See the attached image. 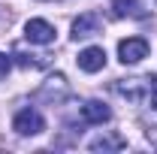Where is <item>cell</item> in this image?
Masks as SVG:
<instances>
[{
	"label": "cell",
	"instance_id": "obj_1",
	"mask_svg": "<svg viewBox=\"0 0 157 154\" xmlns=\"http://www.w3.org/2000/svg\"><path fill=\"white\" fill-rule=\"evenodd\" d=\"M12 130L18 136H36L45 130V121H42V115L36 109H21L18 115L12 118Z\"/></svg>",
	"mask_w": 157,
	"mask_h": 154
},
{
	"label": "cell",
	"instance_id": "obj_2",
	"mask_svg": "<svg viewBox=\"0 0 157 154\" xmlns=\"http://www.w3.org/2000/svg\"><path fill=\"white\" fill-rule=\"evenodd\" d=\"M118 58L121 64H139L142 58H148V39L142 37H130L118 42Z\"/></svg>",
	"mask_w": 157,
	"mask_h": 154
},
{
	"label": "cell",
	"instance_id": "obj_3",
	"mask_svg": "<svg viewBox=\"0 0 157 154\" xmlns=\"http://www.w3.org/2000/svg\"><path fill=\"white\" fill-rule=\"evenodd\" d=\"M24 37L30 42H36V45H48V42H55V27L45 18H30L24 24Z\"/></svg>",
	"mask_w": 157,
	"mask_h": 154
},
{
	"label": "cell",
	"instance_id": "obj_4",
	"mask_svg": "<svg viewBox=\"0 0 157 154\" xmlns=\"http://www.w3.org/2000/svg\"><path fill=\"white\" fill-rule=\"evenodd\" d=\"M78 70H85V73H100L103 67H106V52L100 48V45H88V48H82L78 52Z\"/></svg>",
	"mask_w": 157,
	"mask_h": 154
},
{
	"label": "cell",
	"instance_id": "obj_5",
	"mask_svg": "<svg viewBox=\"0 0 157 154\" xmlns=\"http://www.w3.org/2000/svg\"><path fill=\"white\" fill-rule=\"evenodd\" d=\"M115 91L121 97H127L130 103H139V100L145 97V91H148V76L145 79H121L115 85Z\"/></svg>",
	"mask_w": 157,
	"mask_h": 154
},
{
	"label": "cell",
	"instance_id": "obj_6",
	"mask_svg": "<svg viewBox=\"0 0 157 154\" xmlns=\"http://www.w3.org/2000/svg\"><path fill=\"white\" fill-rule=\"evenodd\" d=\"M100 30V15L97 12H85V15H78L76 21H73V39H88V37H94Z\"/></svg>",
	"mask_w": 157,
	"mask_h": 154
},
{
	"label": "cell",
	"instance_id": "obj_7",
	"mask_svg": "<svg viewBox=\"0 0 157 154\" xmlns=\"http://www.w3.org/2000/svg\"><path fill=\"white\" fill-rule=\"evenodd\" d=\"M109 118H112V109L106 103H100V100H88L82 106V121L85 124H106Z\"/></svg>",
	"mask_w": 157,
	"mask_h": 154
},
{
	"label": "cell",
	"instance_id": "obj_8",
	"mask_svg": "<svg viewBox=\"0 0 157 154\" xmlns=\"http://www.w3.org/2000/svg\"><path fill=\"white\" fill-rule=\"evenodd\" d=\"M124 145H127V142H124L121 136H97L88 148H91V151H118V148H124Z\"/></svg>",
	"mask_w": 157,
	"mask_h": 154
},
{
	"label": "cell",
	"instance_id": "obj_9",
	"mask_svg": "<svg viewBox=\"0 0 157 154\" xmlns=\"http://www.w3.org/2000/svg\"><path fill=\"white\" fill-rule=\"evenodd\" d=\"M112 12H115V18L139 15V0H112Z\"/></svg>",
	"mask_w": 157,
	"mask_h": 154
},
{
	"label": "cell",
	"instance_id": "obj_10",
	"mask_svg": "<svg viewBox=\"0 0 157 154\" xmlns=\"http://www.w3.org/2000/svg\"><path fill=\"white\" fill-rule=\"evenodd\" d=\"M148 97H151V106L157 109V76H148Z\"/></svg>",
	"mask_w": 157,
	"mask_h": 154
},
{
	"label": "cell",
	"instance_id": "obj_11",
	"mask_svg": "<svg viewBox=\"0 0 157 154\" xmlns=\"http://www.w3.org/2000/svg\"><path fill=\"white\" fill-rule=\"evenodd\" d=\"M9 70H12V60L0 52V79H6V73H9Z\"/></svg>",
	"mask_w": 157,
	"mask_h": 154
},
{
	"label": "cell",
	"instance_id": "obj_12",
	"mask_svg": "<svg viewBox=\"0 0 157 154\" xmlns=\"http://www.w3.org/2000/svg\"><path fill=\"white\" fill-rule=\"evenodd\" d=\"M151 142H154V145H157V130H154V133H151Z\"/></svg>",
	"mask_w": 157,
	"mask_h": 154
}]
</instances>
